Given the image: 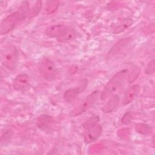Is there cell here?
Segmentation results:
<instances>
[{
	"instance_id": "obj_1",
	"label": "cell",
	"mask_w": 155,
	"mask_h": 155,
	"mask_svg": "<svg viewBox=\"0 0 155 155\" xmlns=\"http://www.w3.org/2000/svg\"><path fill=\"white\" fill-rule=\"evenodd\" d=\"M129 72L127 69H122L115 73L109 80L102 91L101 98L105 100L107 98L116 95L125 84L128 79Z\"/></svg>"
},
{
	"instance_id": "obj_2",
	"label": "cell",
	"mask_w": 155,
	"mask_h": 155,
	"mask_svg": "<svg viewBox=\"0 0 155 155\" xmlns=\"http://www.w3.org/2000/svg\"><path fill=\"white\" fill-rule=\"evenodd\" d=\"M98 116H93L84 124V138L87 143L95 141L101 134L102 128L99 124Z\"/></svg>"
},
{
	"instance_id": "obj_3",
	"label": "cell",
	"mask_w": 155,
	"mask_h": 155,
	"mask_svg": "<svg viewBox=\"0 0 155 155\" xmlns=\"http://www.w3.org/2000/svg\"><path fill=\"white\" fill-rule=\"evenodd\" d=\"M18 52L16 48L12 45L5 46L1 52V62L9 70H13L17 64Z\"/></svg>"
},
{
	"instance_id": "obj_4",
	"label": "cell",
	"mask_w": 155,
	"mask_h": 155,
	"mask_svg": "<svg viewBox=\"0 0 155 155\" xmlns=\"http://www.w3.org/2000/svg\"><path fill=\"white\" fill-rule=\"evenodd\" d=\"M99 94V90H96L87 96L78 106L75 107L70 113V116L75 117L85 112L89 108L92 107L97 100Z\"/></svg>"
},
{
	"instance_id": "obj_5",
	"label": "cell",
	"mask_w": 155,
	"mask_h": 155,
	"mask_svg": "<svg viewBox=\"0 0 155 155\" xmlns=\"http://www.w3.org/2000/svg\"><path fill=\"white\" fill-rule=\"evenodd\" d=\"M39 71L42 76L48 81H53L58 77V71L55 64L48 59H45L41 61Z\"/></svg>"
},
{
	"instance_id": "obj_6",
	"label": "cell",
	"mask_w": 155,
	"mask_h": 155,
	"mask_svg": "<svg viewBox=\"0 0 155 155\" xmlns=\"http://www.w3.org/2000/svg\"><path fill=\"white\" fill-rule=\"evenodd\" d=\"M19 21H21V19L19 13L17 10L16 12L7 16L1 22L0 25L1 35H3L7 34L9 31L12 30Z\"/></svg>"
},
{
	"instance_id": "obj_7",
	"label": "cell",
	"mask_w": 155,
	"mask_h": 155,
	"mask_svg": "<svg viewBox=\"0 0 155 155\" xmlns=\"http://www.w3.org/2000/svg\"><path fill=\"white\" fill-rule=\"evenodd\" d=\"M13 88L16 91H23L30 85V77L25 73H21L16 76L13 81Z\"/></svg>"
},
{
	"instance_id": "obj_8",
	"label": "cell",
	"mask_w": 155,
	"mask_h": 155,
	"mask_svg": "<svg viewBox=\"0 0 155 155\" xmlns=\"http://www.w3.org/2000/svg\"><path fill=\"white\" fill-rule=\"evenodd\" d=\"M87 84V82L86 80L82 82L81 85H80L78 87H74L73 88H70L67 90L64 94V98L67 102H71L73 101L77 96L84 90V89L86 88Z\"/></svg>"
},
{
	"instance_id": "obj_9",
	"label": "cell",
	"mask_w": 155,
	"mask_h": 155,
	"mask_svg": "<svg viewBox=\"0 0 155 155\" xmlns=\"http://www.w3.org/2000/svg\"><path fill=\"white\" fill-rule=\"evenodd\" d=\"M130 39L125 38L117 42L109 51L108 54L109 58H111L113 56H116L117 55L122 54L123 51L125 50V48H127L128 44H130Z\"/></svg>"
},
{
	"instance_id": "obj_10",
	"label": "cell",
	"mask_w": 155,
	"mask_h": 155,
	"mask_svg": "<svg viewBox=\"0 0 155 155\" xmlns=\"http://www.w3.org/2000/svg\"><path fill=\"white\" fill-rule=\"evenodd\" d=\"M54 119L48 115L42 114L38 117L36 125L42 131L49 130L54 125Z\"/></svg>"
},
{
	"instance_id": "obj_11",
	"label": "cell",
	"mask_w": 155,
	"mask_h": 155,
	"mask_svg": "<svg viewBox=\"0 0 155 155\" xmlns=\"http://www.w3.org/2000/svg\"><path fill=\"white\" fill-rule=\"evenodd\" d=\"M67 27L68 26L65 25V24L52 25L46 29L45 33L50 37L56 38L57 39L63 34Z\"/></svg>"
},
{
	"instance_id": "obj_12",
	"label": "cell",
	"mask_w": 155,
	"mask_h": 155,
	"mask_svg": "<svg viewBox=\"0 0 155 155\" xmlns=\"http://www.w3.org/2000/svg\"><path fill=\"white\" fill-rule=\"evenodd\" d=\"M140 91V86L139 85H134L130 87L125 93L122 100L124 105H127L131 102L138 95Z\"/></svg>"
},
{
	"instance_id": "obj_13",
	"label": "cell",
	"mask_w": 155,
	"mask_h": 155,
	"mask_svg": "<svg viewBox=\"0 0 155 155\" xmlns=\"http://www.w3.org/2000/svg\"><path fill=\"white\" fill-rule=\"evenodd\" d=\"M119 104V97L117 95L112 96L107 103L103 107L102 111L106 113L112 112L117 107Z\"/></svg>"
},
{
	"instance_id": "obj_14",
	"label": "cell",
	"mask_w": 155,
	"mask_h": 155,
	"mask_svg": "<svg viewBox=\"0 0 155 155\" xmlns=\"http://www.w3.org/2000/svg\"><path fill=\"white\" fill-rule=\"evenodd\" d=\"M76 36V31L73 28L68 27L63 34L57 38V40L61 42H65L73 39Z\"/></svg>"
},
{
	"instance_id": "obj_15",
	"label": "cell",
	"mask_w": 155,
	"mask_h": 155,
	"mask_svg": "<svg viewBox=\"0 0 155 155\" xmlns=\"http://www.w3.org/2000/svg\"><path fill=\"white\" fill-rule=\"evenodd\" d=\"M59 1H51L47 2L45 7V11L48 14H51L54 13L58 8Z\"/></svg>"
},
{
	"instance_id": "obj_16",
	"label": "cell",
	"mask_w": 155,
	"mask_h": 155,
	"mask_svg": "<svg viewBox=\"0 0 155 155\" xmlns=\"http://www.w3.org/2000/svg\"><path fill=\"white\" fill-rule=\"evenodd\" d=\"M12 136V131L11 130H7L5 131L4 133L2 134L1 138V143L5 141V143L6 142H8L10 140Z\"/></svg>"
},
{
	"instance_id": "obj_17",
	"label": "cell",
	"mask_w": 155,
	"mask_h": 155,
	"mask_svg": "<svg viewBox=\"0 0 155 155\" xmlns=\"http://www.w3.org/2000/svg\"><path fill=\"white\" fill-rule=\"evenodd\" d=\"M154 60L153 59L147 65L145 71V73L147 74H151L154 72Z\"/></svg>"
},
{
	"instance_id": "obj_18",
	"label": "cell",
	"mask_w": 155,
	"mask_h": 155,
	"mask_svg": "<svg viewBox=\"0 0 155 155\" xmlns=\"http://www.w3.org/2000/svg\"><path fill=\"white\" fill-rule=\"evenodd\" d=\"M132 119V116L130 112H127V113L125 114V115L123 116L122 118V122L124 124H128L131 121Z\"/></svg>"
}]
</instances>
